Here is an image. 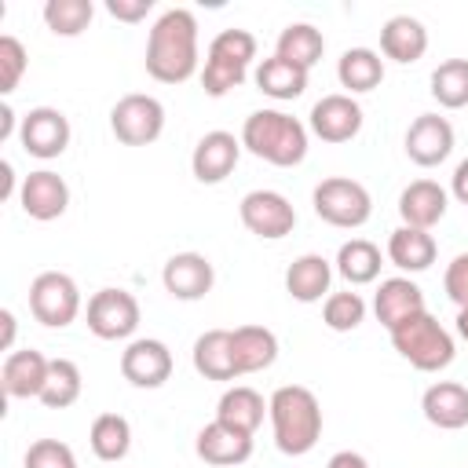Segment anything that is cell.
<instances>
[{"mask_svg": "<svg viewBox=\"0 0 468 468\" xmlns=\"http://www.w3.org/2000/svg\"><path fill=\"white\" fill-rule=\"evenodd\" d=\"M197 69V18L186 7H168L146 37V73L161 84H183Z\"/></svg>", "mask_w": 468, "mask_h": 468, "instance_id": "6da1fadb", "label": "cell"}, {"mask_svg": "<svg viewBox=\"0 0 468 468\" xmlns=\"http://www.w3.org/2000/svg\"><path fill=\"white\" fill-rule=\"evenodd\" d=\"M380 51H384V58L402 62V66L417 62V58L428 51V29H424V22L413 18V15H395V18H388V22L380 26Z\"/></svg>", "mask_w": 468, "mask_h": 468, "instance_id": "603a6c76", "label": "cell"}, {"mask_svg": "<svg viewBox=\"0 0 468 468\" xmlns=\"http://www.w3.org/2000/svg\"><path fill=\"white\" fill-rule=\"evenodd\" d=\"M26 468H77V457L58 439H37L26 450Z\"/></svg>", "mask_w": 468, "mask_h": 468, "instance_id": "f35d334b", "label": "cell"}, {"mask_svg": "<svg viewBox=\"0 0 468 468\" xmlns=\"http://www.w3.org/2000/svg\"><path fill=\"white\" fill-rule=\"evenodd\" d=\"M106 11L121 22H143L154 11V0H106Z\"/></svg>", "mask_w": 468, "mask_h": 468, "instance_id": "60d3db41", "label": "cell"}, {"mask_svg": "<svg viewBox=\"0 0 468 468\" xmlns=\"http://www.w3.org/2000/svg\"><path fill=\"white\" fill-rule=\"evenodd\" d=\"M450 194H453L461 205H468V157L457 161V168H453V176H450Z\"/></svg>", "mask_w": 468, "mask_h": 468, "instance_id": "b9f144b4", "label": "cell"}, {"mask_svg": "<svg viewBox=\"0 0 468 468\" xmlns=\"http://www.w3.org/2000/svg\"><path fill=\"white\" fill-rule=\"evenodd\" d=\"M457 333L468 340V311H457Z\"/></svg>", "mask_w": 468, "mask_h": 468, "instance_id": "7dc6e473", "label": "cell"}, {"mask_svg": "<svg viewBox=\"0 0 468 468\" xmlns=\"http://www.w3.org/2000/svg\"><path fill=\"white\" fill-rule=\"evenodd\" d=\"M241 146L278 168H292L307 157V128L285 110H252L241 124Z\"/></svg>", "mask_w": 468, "mask_h": 468, "instance_id": "3957f363", "label": "cell"}, {"mask_svg": "<svg viewBox=\"0 0 468 468\" xmlns=\"http://www.w3.org/2000/svg\"><path fill=\"white\" fill-rule=\"evenodd\" d=\"M336 274L347 285H369L380 274V249L366 238H351L336 252Z\"/></svg>", "mask_w": 468, "mask_h": 468, "instance_id": "d6a6232c", "label": "cell"}, {"mask_svg": "<svg viewBox=\"0 0 468 468\" xmlns=\"http://www.w3.org/2000/svg\"><path fill=\"white\" fill-rule=\"evenodd\" d=\"M238 216H241L245 230L263 241H278V238L292 234V227H296V208L278 190H249L238 205Z\"/></svg>", "mask_w": 468, "mask_h": 468, "instance_id": "9c48e42d", "label": "cell"}, {"mask_svg": "<svg viewBox=\"0 0 468 468\" xmlns=\"http://www.w3.org/2000/svg\"><path fill=\"white\" fill-rule=\"evenodd\" d=\"M15 121H18V117H15V110L4 102V106H0V143H4V139H11V132H15Z\"/></svg>", "mask_w": 468, "mask_h": 468, "instance_id": "f6af8a7d", "label": "cell"}, {"mask_svg": "<svg viewBox=\"0 0 468 468\" xmlns=\"http://www.w3.org/2000/svg\"><path fill=\"white\" fill-rule=\"evenodd\" d=\"M431 99L446 110L468 106V58H446L431 69Z\"/></svg>", "mask_w": 468, "mask_h": 468, "instance_id": "e575fe53", "label": "cell"}, {"mask_svg": "<svg viewBox=\"0 0 468 468\" xmlns=\"http://www.w3.org/2000/svg\"><path fill=\"white\" fill-rule=\"evenodd\" d=\"M197 457L205 464H216V468H234V464H245L252 457V435H241L219 420L205 424L197 431V442H194Z\"/></svg>", "mask_w": 468, "mask_h": 468, "instance_id": "ffe728a7", "label": "cell"}, {"mask_svg": "<svg viewBox=\"0 0 468 468\" xmlns=\"http://www.w3.org/2000/svg\"><path fill=\"white\" fill-rule=\"evenodd\" d=\"M391 344H395V351L413 366V369H420V373H439V369H446L450 362H453V336L439 325V318L435 314H428V311H420V314H413V318H406V322H399L395 329H391Z\"/></svg>", "mask_w": 468, "mask_h": 468, "instance_id": "277c9868", "label": "cell"}, {"mask_svg": "<svg viewBox=\"0 0 468 468\" xmlns=\"http://www.w3.org/2000/svg\"><path fill=\"white\" fill-rule=\"evenodd\" d=\"M450 194L435 183V179H413L402 194H399V216L402 227H417V230H431L442 216H446Z\"/></svg>", "mask_w": 468, "mask_h": 468, "instance_id": "d6986e66", "label": "cell"}, {"mask_svg": "<svg viewBox=\"0 0 468 468\" xmlns=\"http://www.w3.org/2000/svg\"><path fill=\"white\" fill-rule=\"evenodd\" d=\"M0 179H4V197H11L15 194V168H11V161H0Z\"/></svg>", "mask_w": 468, "mask_h": 468, "instance_id": "bcb514c9", "label": "cell"}, {"mask_svg": "<svg viewBox=\"0 0 468 468\" xmlns=\"http://www.w3.org/2000/svg\"><path fill=\"white\" fill-rule=\"evenodd\" d=\"M18 143L29 157L51 161L69 146V117L55 106H33L18 121Z\"/></svg>", "mask_w": 468, "mask_h": 468, "instance_id": "8fae6325", "label": "cell"}, {"mask_svg": "<svg viewBox=\"0 0 468 468\" xmlns=\"http://www.w3.org/2000/svg\"><path fill=\"white\" fill-rule=\"evenodd\" d=\"M435 238L428 230H417V227H399L391 230L388 238V260L399 267V271H410V274H420L435 263Z\"/></svg>", "mask_w": 468, "mask_h": 468, "instance_id": "4316f807", "label": "cell"}, {"mask_svg": "<svg viewBox=\"0 0 468 468\" xmlns=\"http://www.w3.org/2000/svg\"><path fill=\"white\" fill-rule=\"evenodd\" d=\"M194 369L205 380H234V347H230V329H208L194 340Z\"/></svg>", "mask_w": 468, "mask_h": 468, "instance_id": "83f0119b", "label": "cell"}, {"mask_svg": "<svg viewBox=\"0 0 468 468\" xmlns=\"http://www.w3.org/2000/svg\"><path fill=\"white\" fill-rule=\"evenodd\" d=\"M420 410L428 424L442 431H457L468 424V388L457 380H439L420 395Z\"/></svg>", "mask_w": 468, "mask_h": 468, "instance_id": "7402d4cb", "label": "cell"}, {"mask_svg": "<svg viewBox=\"0 0 468 468\" xmlns=\"http://www.w3.org/2000/svg\"><path fill=\"white\" fill-rule=\"evenodd\" d=\"M263 413H267V402L260 391L245 388V384H234L219 395V406H216V420L241 431V435H256V428L263 424Z\"/></svg>", "mask_w": 468, "mask_h": 468, "instance_id": "484cf974", "label": "cell"}, {"mask_svg": "<svg viewBox=\"0 0 468 468\" xmlns=\"http://www.w3.org/2000/svg\"><path fill=\"white\" fill-rule=\"evenodd\" d=\"M322 322L333 329V333H351L366 322V300L358 292H329L325 303H322Z\"/></svg>", "mask_w": 468, "mask_h": 468, "instance_id": "8d00e7d4", "label": "cell"}, {"mask_svg": "<svg viewBox=\"0 0 468 468\" xmlns=\"http://www.w3.org/2000/svg\"><path fill=\"white\" fill-rule=\"evenodd\" d=\"M95 4L91 0H48L44 4V22L55 37H80L91 26Z\"/></svg>", "mask_w": 468, "mask_h": 468, "instance_id": "d590c367", "label": "cell"}, {"mask_svg": "<svg viewBox=\"0 0 468 468\" xmlns=\"http://www.w3.org/2000/svg\"><path fill=\"white\" fill-rule=\"evenodd\" d=\"M238 157H241V139L216 128V132H205L197 139V146L190 154V172L197 183L212 186V183H223L238 168Z\"/></svg>", "mask_w": 468, "mask_h": 468, "instance_id": "9a60e30c", "label": "cell"}, {"mask_svg": "<svg viewBox=\"0 0 468 468\" xmlns=\"http://www.w3.org/2000/svg\"><path fill=\"white\" fill-rule=\"evenodd\" d=\"M329 282H333V263L318 252L296 256L285 271V292L300 303H318L329 292Z\"/></svg>", "mask_w": 468, "mask_h": 468, "instance_id": "cb8c5ba5", "label": "cell"}, {"mask_svg": "<svg viewBox=\"0 0 468 468\" xmlns=\"http://www.w3.org/2000/svg\"><path fill=\"white\" fill-rule=\"evenodd\" d=\"M453 154V124L439 113H420L406 128V157L420 168H435Z\"/></svg>", "mask_w": 468, "mask_h": 468, "instance_id": "5bb4252c", "label": "cell"}, {"mask_svg": "<svg viewBox=\"0 0 468 468\" xmlns=\"http://www.w3.org/2000/svg\"><path fill=\"white\" fill-rule=\"evenodd\" d=\"M48 366L51 358H44L37 347H22L11 351L0 366V388L7 399H40L44 380H48Z\"/></svg>", "mask_w": 468, "mask_h": 468, "instance_id": "ac0fdd59", "label": "cell"}, {"mask_svg": "<svg viewBox=\"0 0 468 468\" xmlns=\"http://www.w3.org/2000/svg\"><path fill=\"white\" fill-rule=\"evenodd\" d=\"M110 128L124 146H150L165 132V106L154 95L132 91L113 102L110 110Z\"/></svg>", "mask_w": 468, "mask_h": 468, "instance_id": "ba28073f", "label": "cell"}, {"mask_svg": "<svg viewBox=\"0 0 468 468\" xmlns=\"http://www.w3.org/2000/svg\"><path fill=\"white\" fill-rule=\"evenodd\" d=\"M26 66H29V55H26L22 40L11 37V33H4L0 37V95H11L18 88Z\"/></svg>", "mask_w": 468, "mask_h": 468, "instance_id": "74e56055", "label": "cell"}, {"mask_svg": "<svg viewBox=\"0 0 468 468\" xmlns=\"http://www.w3.org/2000/svg\"><path fill=\"white\" fill-rule=\"evenodd\" d=\"M325 468H369V461H366L362 453H355V450H336V453L325 461Z\"/></svg>", "mask_w": 468, "mask_h": 468, "instance_id": "7bdbcfd3", "label": "cell"}, {"mask_svg": "<svg viewBox=\"0 0 468 468\" xmlns=\"http://www.w3.org/2000/svg\"><path fill=\"white\" fill-rule=\"evenodd\" d=\"M29 311L48 329H66L80 314V289L62 271H44L29 285Z\"/></svg>", "mask_w": 468, "mask_h": 468, "instance_id": "52a82bcc", "label": "cell"}, {"mask_svg": "<svg viewBox=\"0 0 468 468\" xmlns=\"http://www.w3.org/2000/svg\"><path fill=\"white\" fill-rule=\"evenodd\" d=\"M311 132L322 143H351L362 132V106L347 91L322 95L311 106Z\"/></svg>", "mask_w": 468, "mask_h": 468, "instance_id": "7c38bea8", "label": "cell"}, {"mask_svg": "<svg viewBox=\"0 0 468 468\" xmlns=\"http://www.w3.org/2000/svg\"><path fill=\"white\" fill-rule=\"evenodd\" d=\"M442 289H446V296L457 303V311H468V252H461V256H453V260L446 263Z\"/></svg>", "mask_w": 468, "mask_h": 468, "instance_id": "ab89813d", "label": "cell"}, {"mask_svg": "<svg viewBox=\"0 0 468 468\" xmlns=\"http://www.w3.org/2000/svg\"><path fill=\"white\" fill-rule=\"evenodd\" d=\"M80 369L73 358H51L48 366V380H44V391H40V402L48 410H66L80 399Z\"/></svg>", "mask_w": 468, "mask_h": 468, "instance_id": "836d02e7", "label": "cell"}, {"mask_svg": "<svg viewBox=\"0 0 468 468\" xmlns=\"http://www.w3.org/2000/svg\"><path fill=\"white\" fill-rule=\"evenodd\" d=\"M373 311H377V322L391 333L399 322H406V318H413V314H420L428 307H424V292H420L417 282H410V278H384L377 296H373Z\"/></svg>", "mask_w": 468, "mask_h": 468, "instance_id": "44dd1931", "label": "cell"}, {"mask_svg": "<svg viewBox=\"0 0 468 468\" xmlns=\"http://www.w3.org/2000/svg\"><path fill=\"white\" fill-rule=\"evenodd\" d=\"M336 80L340 88H347V95L373 91L384 80V58L373 48H347L336 62Z\"/></svg>", "mask_w": 468, "mask_h": 468, "instance_id": "f1b7e54d", "label": "cell"}, {"mask_svg": "<svg viewBox=\"0 0 468 468\" xmlns=\"http://www.w3.org/2000/svg\"><path fill=\"white\" fill-rule=\"evenodd\" d=\"M0 325H4V340H0V347L11 355V344H15V314H11L7 307L0 311Z\"/></svg>", "mask_w": 468, "mask_h": 468, "instance_id": "ee69618b", "label": "cell"}, {"mask_svg": "<svg viewBox=\"0 0 468 468\" xmlns=\"http://www.w3.org/2000/svg\"><path fill=\"white\" fill-rule=\"evenodd\" d=\"M256 88L267 95V99H278V102H289V99H300L303 88H307V69L271 55L256 66Z\"/></svg>", "mask_w": 468, "mask_h": 468, "instance_id": "4dcf8cb0", "label": "cell"}, {"mask_svg": "<svg viewBox=\"0 0 468 468\" xmlns=\"http://www.w3.org/2000/svg\"><path fill=\"white\" fill-rule=\"evenodd\" d=\"M161 282H165V292L176 300H201L212 292L216 271H212L208 256H201V252H176V256H168Z\"/></svg>", "mask_w": 468, "mask_h": 468, "instance_id": "e0dca14e", "label": "cell"}, {"mask_svg": "<svg viewBox=\"0 0 468 468\" xmlns=\"http://www.w3.org/2000/svg\"><path fill=\"white\" fill-rule=\"evenodd\" d=\"M230 347H234L238 377L260 373V369L274 366V358H278V336L267 325H238V329H230Z\"/></svg>", "mask_w": 468, "mask_h": 468, "instance_id": "d4e9b609", "label": "cell"}, {"mask_svg": "<svg viewBox=\"0 0 468 468\" xmlns=\"http://www.w3.org/2000/svg\"><path fill=\"white\" fill-rule=\"evenodd\" d=\"M88 442H91V453L106 464L113 461H124L128 450H132V424L121 417V413H99L91 420V431H88Z\"/></svg>", "mask_w": 468, "mask_h": 468, "instance_id": "1f68e13d", "label": "cell"}, {"mask_svg": "<svg viewBox=\"0 0 468 468\" xmlns=\"http://www.w3.org/2000/svg\"><path fill=\"white\" fill-rule=\"evenodd\" d=\"M18 205H22V212H26L29 219L51 223V219H58V216L66 212V205H69V186H66V179H62L58 172L37 168V172H29V176L22 179V186H18Z\"/></svg>", "mask_w": 468, "mask_h": 468, "instance_id": "2e32d148", "label": "cell"}, {"mask_svg": "<svg viewBox=\"0 0 468 468\" xmlns=\"http://www.w3.org/2000/svg\"><path fill=\"white\" fill-rule=\"evenodd\" d=\"M88 329L99 340H128L139 329V300L128 289H99L88 300Z\"/></svg>", "mask_w": 468, "mask_h": 468, "instance_id": "30bf717a", "label": "cell"}, {"mask_svg": "<svg viewBox=\"0 0 468 468\" xmlns=\"http://www.w3.org/2000/svg\"><path fill=\"white\" fill-rule=\"evenodd\" d=\"M252 58H256V37L249 29H223V33H216L212 44H208V55H205V69H201L205 95L219 99V95L234 91L245 80Z\"/></svg>", "mask_w": 468, "mask_h": 468, "instance_id": "5b68a950", "label": "cell"}, {"mask_svg": "<svg viewBox=\"0 0 468 468\" xmlns=\"http://www.w3.org/2000/svg\"><path fill=\"white\" fill-rule=\"evenodd\" d=\"M322 51H325V37L311 22H289L278 33V44H274V55L278 58H285V62H292V66H300L307 73L322 58Z\"/></svg>", "mask_w": 468, "mask_h": 468, "instance_id": "f546056e", "label": "cell"}, {"mask_svg": "<svg viewBox=\"0 0 468 468\" xmlns=\"http://www.w3.org/2000/svg\"><path fill=\"white\" fill-rule=\"evenodd\" d=\"M121 377L132 388H161L172 377V351H168V344H161L154 336L132 340L121 351Z\"/></svg>", "mask_w": 468, "mask_h": 468, "instance_id": "4fadbf2b", "label": "cell"}, {"mask_svg": "<svg viewBox=\"0 0 468 468\" xmlns=\"http://www.w3.org/2000/svg\"><path fill=\"white\" fill-rule=\"evenodd\" d=\"M271 428H274V446L289 457H303L314 450L322 439V406L311 388L303 384H285L271 395L267 402Z\"/></svg>", "mask_w": 468, "mask_h": 468, "instance_id": "7a4b0ae2", "label": "cell"}, {"mask_svg": "<svg viewBox=\"0 0 468 468\" xmlns=\"http://www.w3.org/2000/svg\"><path fill=\"white\" fill-rule=\"evenodd\" d=\"M311 205H314L318 219H325L329 227H344V230H355L373 216L369 190L358 179H347V176L322 179L314 186V194H311Z\"/></svg>", "mask_w": 468, "mask_h": 468, "instance_id": "8992f818", "label": "cell"}]
</instances>
